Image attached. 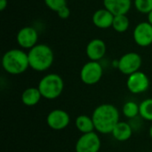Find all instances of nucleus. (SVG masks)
<instances>
[{
    "mask_svg": "<svg viewBox=\"0 0 152 152\" xmlns=\"http://www.w3.org/2000/svg\"><path fill=\"white\" fill-rule=\"evenodd\" d=\"M92 118L95 130L103 134H111L119 120V111L112 104L104 103L95 108Z\"/></svg>",
    "mask_w": 152,
    "mask_h": 152,
    "instance_id": "nucleus-1",
    "label": "nucleus"
},
{
    "mask_svg": "<svg viewBox=\"0 0 152 152\" xmlns=\"http://www.w3.org/2000/svg\"><path fill=\"white\" fill-rule=\"evenodd\" d=\"M111 134L114 139L118 142H126L129 140L133 134V129L130 124L125 121H119L114 127Z\"/></svg>",
    "mask_w": 152,
    "mask_h": 152,
    "instance_id": "nucleus-15",
    "label": "nucleus"
},
{
    "mask_svg": "<svg viewBox=\"0 0 152 152\" xmlns=\"http://www.w3.org/2000/svg\"><path fill=\"white\" fill-rule=\"evenodd\" d=\"M75 126H76L77 129L79 132H81L83 134L94 132V130H95L92 117H89L87 115L78 116L75 120Z\"/></svg>",
    "mask_w": 152,
    "mask_h": 152,
    "instance_id": "nucleus-17",
    "label": "nucleus"
},
{
    "mask_svg": "<svg viewBox=\"0 0 152 152\" xmlns=\"http://www.w3.org/2000/svg\"><path fill=\"white\" fill-rule=\"evenodd\" d=\"M122 113L126 118L133 119L136 118L138 115H140V107L135 102H133V101L126 102L123 105Z\"/></svg>",
    "mask_w": 152,
    "mask_h": 152,
    "instance_id": "nucleus-19",
    "label": "nucleus"
},
{
    "mask_svg": "<svg viewBox=\"0 0 152 152\" xmlns=\"http://www.w3.org/2000/svg\"><path fill=\"white\" fill-rule=\"evenodd\" d=\"M70 122L69 115L63 110L56 109L50 111L46 117L47 126L56 131L65 129Z\"/></svg>",
    "mask_w": 152,
    "mask_h": 152,
    "instance_id": "nucleus-11",
    "label": "nucleus"
},
{
    "mask_svg": "<svg viewBox=\"0 0 152 152\" xmlns=\"http://www.w3.org/2000/svg\"><path fill=\"white\" fill-rule=\"evenodd\" d=\"M45 5L53 12H58L61 7L67 5L66 0H45Z\"/></svg>",
    "mask_w": 152,
    "mask_h": 152,
    "instance_id": "nucleus-22",
    "label": "nucleus"
},
{
    "mask_svg": "<svg viewBox=\"0 0 152 152\" xmlns=\"http://www.w3.org/2000/svg\"><path fill=\"white\" fill-rule=\"evenodd\" d=\"M113 20L114 15L105 8L95 11L92 17L94 25L102 29H106L112 27Z\"/></svg>",
    "mask_w": 152,
    "mask_h": 152,
    "instance_id": "nucleus-14",
    "label": "nucleus"
},
{
    "mask_svg": "<svg viewBox=\"0 0 152 152\" xmlns=\"http://www.w3.org/2000/svg\"><path fill=\"white\" fill-rule=\"evenodd\" d=\"M142 64V59L141 55L134 52L125 53L118 60V69L124 75L129 76L134 72L139 71Z\"/></svg>",
    "mask_w": 152,
    "mask_h": 152,
    "instance_id": "nucleus-6",
    "label": "nucleus"
},
{
    "mask_svg": "<svg viewBox=\"0 0 152 152\" xmlns=\"http://www.w3.org/2000/svg\"><path fill=\"white\" fill-rule=\"evenodd\" d=\"M101 139L95 132L82 134L76 142V152H99L101 149Z\"/></svg>",
    "mask_w": 152,
    "mask_h": 152,
    "instance_id": "nucleus-8",
    "label": "nucleus"
},
{
    "mask_svg": "<svg viewBox=\"0 0 152 152\" xmlns=\"http://www.w3.org/2000/svg\"><path fill=\"white\" fill-rule=\"evenodd\" d=\"M107 52V46L105 42L100 38L92 39L86 45V53L90 61H99L102 60Z\"/></svg>",
    "mask_w": 152,
    "mask_h": 152,
    "instance_id": "nucleus-12",
    "label": "nucleus"
},
{
    "mask_svg": "<svg viewBox=\"0 0 152 152\" xmlns=\"http://www.w3.org/2000/svg\"><path fill=\"white\" fill-rule=\"evenodd\" d=\"M39 89L43 98L46 100H54L61 96L64 89V81L62 77L56 73H50L41 78L38 83Z\"/></svg>",
    "mask_w": 152,
    "mask_h": 152,
    "instance_id": "nucleus-4",
    "label": "nucleus"
},
{
    "mask_svg": "<svg viewBox=\"0 0 152 152\" xmlns=\"http://www.w3.org/2000/svg\"><path fill=\"white\" fill-rule=\"evenodd\" d=\"M2 67L11 75H20L29 68L28 53L21 49H10L2 57Z\"/></svg>",
    "mask_w": 152,
    "mask_h": 152,
    "instance_id": "nucleus-3",
    "label": "nucleus"
},
{
    "mask_svg": "<svg viewBox=\"0 0 152 152\" xmlns=\"http://www.w3.org/2000/svg\"><path fill=\"white\" fill-rule=\"evenodd\" d=\"M57 14H58V16H59L61 19H63V20L68 19V18L69 17V15H70V9H69L67 5H65V6L61 7V8L57 12Z\"/></svg>",
    "mask_w": 152,
    "mask_h": 152,
    "instance_id": "nucleus-23",
    "label": "nucleus"
},
{
    "mask_svg": "<svg viewBox=\"0 0 152 152\" xmlns=\"http://www.w3.org/2000/svg\"><path fill=\"white\" fill-rule=\"evenodd\" d=\"M38 33L37 30L31 26H26L21 28L16 36V41L19 46L22 49L30 50L37 45Z\"/></svg>",
    "mask_w": 152,
    "mask_h": 152,
    "instance_id": "nucleus-9",
    "label": "nucleus"
},
{
    "mask_svg": "<svg viewBox=\"0 0 152 152\" xmlns=\"http://www.w3.org/2000/svg\"><path fill=\"white\" fill-rule=\"evenodd\" d=\"M139 107L140 116L147 121H152V98L142 101L139 104Z\"/></svg>",
    "mask_w": 152,
    "mask_h": 152,
    "instance_id": "nucleus-20",
    "label": "nucleus"
},
{
    "mask_svg": "<svg viewBox=\"0 0 152 152\" xmlns=\"http://www.w3.org/2000/svg\"><path fill=\"white\" fill-rule=\"evenodd\" d=\"M102 75L103 69L99 61H90L84 64L80 70V79L87 86H93L99 83Z\"/></svg>",
    "mask_w": 152,
    "mask_h": 152,
    "instance_id": "nucleus-5",
    "label": "nucleus"
},
{
    "mask_svg": "<svg viewBox=\"0 0 152 152\" xmlns=\"http://www.w3.org/2000/svg\"><path fill=\"white\" fill-rule=\"evenodd\" d=\"M29 68L37 72H43L49 69L54 60L52 48L45 44H37L28 53Z\"/></svg>",
    "mask_w": 152,
    "mask_h": 152,
    "instance_id": "nucleus-2",
    "label": "nucleus"
},
{
    "mask_svg": "<svg viewBox=\"0 0 152 152\" xmlns=\"http://www.w3.org/2000/svg\"><path fill=\"white\" fill-rule=\"evenodd\" d=\"M136 10L144 14H149L152 11V0H134Z\"/></svg>",
    "mask_w": 152,
    "mask_h": 152,
    "instance_id": "nucleus-21",
    "label": "nucleus"
},
{
    "mask_svg": "<svg viewBox=\"0 0 152 152\" xmlns=\"http://www.w3.org/2000/svg\"><path fill=\"white\" fill-rule=\"evenodd\" d=\"M129 25H130V21L126 14L114 16L112 28L115 31L118 33H124L128 29Z\"/></svg>",
    "mask_w": 152,
    "mask_h": 152,
    "instance_id": "nucleus-18",
    "label": "nucleus"
},
{
    "mask_svg": "<svg viewBox=\"0 0 152 152\" xmlns=\"http://www.w3.org/2000/svg\"><path fill=\"white\" fill-rule=\"evenodd\" d=\"M149 134H150V136H151V139H152V126H151V128H150Z\"/></svg>",
    "mask_w": 152,
    "mask_h": 152,
    "instance_id": "nucleus-26",
    "label": "nucleus"
},
{
    "mask_svg": "<svg viewBox=\"0 0 152 152\" xmlns=\"http://www.w3.org/2000/svg\"><path fill=\"white\" fill-rule=\"evenodd\" d=\"M148 21L152 25V11L148 14Z\"/></svg>",
    "mask_w": 152,
    "mask_h": 152,
    "instance_id": "nucleus-25",
    "label": "nucleus"
},
{
    "mask_svg": "<svg viewBox=\"0 0 152 152\" xmlns=\"http://www.w3.org/2000/svg\"><path fill=\"white\" fill-rule=\"evenodd\" d=\"M151 85L149 77L142 71H137L128 76L126 87L134 94H140L146 92Z\"/></svg>",
    "mask_w": 152,
    "mask_h": 152,
    "instance_id": "nucleus-7",
    "label": "nucleus"
},
{
    "mask_svg": "<svg viewBox=\"0 0 152 152\" xmlns=\"http://www.w3.org/2000/svg\"><path fill=\"white\" fill-rule=\"evenodd\" d=\"M103 6L114 16L128 13L132 7V0H103Z\"/></svg>",
    "mask_w": 152,
    "mask_h": 152,
    "instance_id": "nucleus-13",
    "label": "nucleus"
},
{
    "mask_svg": "<svg viewBox=\"0 0 152 152\" xmlns=\"http://www.w3.org/2000/svg\"><path fill=\"white\" fill-rule=\"evenodd\" d=\"M7 4H8L7 0H0V11L3 12L7 7Z\"/></svg>",
    "mask_w": 152,
    "mask_h": 152,
    "instance_id": "nucleus-24",
    "label": "nucleus"
},
{
    "mask_svg": "<svg viewBox=\"0 0 152 152\" xmlns=\"http://www.w3.org/2000/svg\"><path fill=\"white\" fill-rule=\"evenodd\" d=\"M42 95L37 87H28L21 94V102L28 107L37 105L41 100Z\"/></svg>",
    "mask_w": 152,
    "mask_h": 152,
    "instance_id": "nucleus-16",
    "label": "nucleus"
},
{
    "mask_svg": "<svg viewBox=\"0 0 152 152\" xmlns=\"http://www.w3.org/2000/svg\"><path fill=\"white\" fill-rule=\"evenodd\" d=\"M134 40L141 47H147L152 44V25L149 21H142L136 25L133 32Z\"/></svg>",
    "mask_w": 152,
    "mask_h": 152,
    "instance_id": "nucleus-10",
    "label": "nucleus"
}]
</instances>
